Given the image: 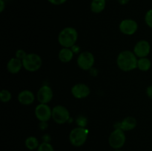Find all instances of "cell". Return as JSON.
Listing matches in <instances>:
<instances>
[{
  "mask_svg": "<svg viewBox=\"0 0 152 151\" xmlns=\"http://www.w3.org/2000/svg\"><path fill=\"white\" fill-rule=\"evenodd\" d=\"M4 7H5V4H4V0H0V12H3Z\"/></svg>",
  "mask_w": 152,
  "mask_h": 151,
  "instance_id": "cell-27",
  "label": "cell"
},
{
  "mask_svg": "<svg viewBox=\"0 0 152 151\" xmlns=\"http://www.w3.org/2000/svg\"><path fill=\"white\" fill-rule=\"evenodd\" d=\"M27 55H28V53H27L25 50H22V49H19V50H17L16 51V53H15V57L22 60V59L27 56Z\"/></svg>",
  "mask_w": 152,
  "mask_h": 151,
  "instance_id": "cell-23",
  "label": "cell"
},
{
  "mask_svg": "<svg viewBox=\"0 0 152 151\" xmlns=\"http://www.w3.org/2000/svg\"><path fill=\"white\" fill-rule=\"evenodd\" d=\"M18 101L23 105H30L35 101V95L32 91L24 90L18 94Z\"/></svg>",
  "mask_w": 152,
  "mask_h": 151,
  "instance_id": "cell-13",
  "label": "cell"
},
{
  "mask_svg": "<svg viewBox=\"0 0 152 151\" xmlns=\"http://www.w3.org/2000/svg\"><path fill=\"white\" fill-rule=\"evenodd\" d=\"M78 39V32L72 27L63 28L58 36V42L62 47L71 48L77 43Z\"/></svg>",
  "mask_w": 152,
  "mask_h": 151,
  "instance_id": "cell-2",
  "label": "cell"
},
{
  "mask_svg": "<svg viewBox=\"0 0 152 151\" xmlns=\"http://www.w3.org/2000/svg\"><path fill=\"white\" fill-rule=\"evenodd\" d=\"M35 115L41 122H47L52 118V109L48 104H41L35 108Z\"/></svg>",
  "mask_w": 152,
  "mask_h": 151,
  "instance_id": "cell-8",
  "label": "cell"
},
{
  "mask_svg": "<svg viewBox=\"0 0 152 151\" xmlns=\"http://www.w3.org/2000/svg\"><path fill=\"white\" fill-rule=\"evenodd\" d=\"M125 131L120 128L115 129L111 133L108 139L110 146L115 150H120L124 146L126 141Z\"/></svg>",
  "mask_w": 152,
  "mask_h": 151,
  "instance_id": "cell-5",
  "label": "cell"
},
{
  "mask_svg": "<svg viewBox=\"0 0 152 151\" xmlns=\"http://www.w3.org/2000/svg\"><path fill=\"white\" fill-rule=\"evenodd\" d=\"M12 99V94L9 90H1L0 92V100L4 103H7V102H10Z\"/></svg>",
  "mask_w": 152,
  "mask_h": 151,
  "instance_id": "cell-20",
  "label": "cell"
},
{
  "mask_svg": "<svg viewBox=\"0 0 152 151\" xmlns=\"http://www.w3.org/2000/svg\"><path fill=\"white\" fill-rule=\"evenodd\" d=\"M53 97V92L48 85H42L37 94V98L41 104H48Z\"/></svg>",
  "mask_w": 152,
  "mask_h": 151,
  "instance_id": "cell-12",
  "label": "cell"
},
{
  "mask_svg": "<svg viewBox=\"0 0 152 151\" xmlns=\"http://www.w3.org/2000/svg\"><path fill=\"white\" fill-rule=\"evenodd\" d=\"M50 4H54V5H60L64 4L67 0H48Z\"/></svg>",
  "mask_w": 152,
  "mask_h": 151,
  "instance_id": "cell-24",
  "label": "cell"
},
{
  "mask_svg": "<svg viewBox=\"0 0 152 151\" xmlns=\"http://www.w3.org/2000/svg\"><path fill=\"white\" fill-rule=\"evenodd\" d=\"M146 94L148 97L152 100V85L148 86L146 88Z\"/></svg>",
  "mask_w": 152,
  "mask_h": 151,
  "instance_id": "cell-25",
  "label": "cell"
},
{
  "mask_svg": "<svg viewBox=\"0 0 152 151\" xmlns=\"http://www.w3.org/2000/svg\"><path fill=\"white\" fill-rule=\"evenodd\" d=\"M89 130L84 127H77L73 129L69 134V141L74 147H81L88 139Z\"/></svg>",
  "mask_w": 152,
  "mask_h": 151,
  "instance_id": "cell-3",
  "label": "cell"
},
{
  "mask_svg": "<svg viewBox=\"0 0 152 151\" xmlns=\"http://www.w3.org/2000/svg\"><path fill=\"white\" fill-rule=\"evenodd\" d=\"M52 118L58 124H64L70 119V113L63 105H56L52 109Z\"/></svg>",
  "mask_w": 152,
  "mask_h": 151,
  "instance_id": "cell-6",
  "label": "cell"
},
{
  "mask_svg": "<svg viewBox=\"0 0 152 151\" xmlns=\"http://www.w3.org/2000/svg\"><path fill=\"white\" fill-rule=\"evenodd\" d=\"M137 121L134 117L127 116L121 122H119L118 128L121 129L123 131H130L137 127Z\"/></svg>",
  "mask_w": 152,
  "mask_h": 151,
  "instance_id": "cell-15",
  "label": "cell"
},
{
  "mask_svg": "<svg viewBox=\"0 0 152 151\" xmlns=\"http://www.w3.org/2000/svg\"><path fill=\"white\" fill-rule=\"evenodd\" d=\"M91 90L88 86L83 83L76 84L71 87V94L77 99H85L90 95Z\"/></svg>",
  "mask_w": 152,
  "mask_h": 151,
  "instance_id": "cell-11",
  "label": "cell"
},
{
  "mask_svg": "<svg viewBox=\"0 0 152 151\" xmlns=\"http://www.w3.org/2000/svg\"><path fill=\"white\" fill-rule=\"evenodd\" d=\"M117 1H118V2L120 3V4H123V5H124V4H128L130 0H117Z\"/></svg>",
  "mask_w": 152,
  "mask_h": 151,
  "instance_id": "cell-28",
  "label": "cell"
},
{
  "mask_svg": "<svg viewBox=\"0 0 152 151\" xmlns=\"http://www.w3.org/2000/svg\"><path fill=\"white\" fill-rule=\"evenodd\" d=\"M151 62L149 59L147 57L139 58L137 61V68L141 71H148L151 68Z\"/></svg>",
  "mask_w": 152,
  "mask_h": 151,
  "instance_id": "cell-18",
  "label": "cell"
},
{
  "mask_svg": "<svg viewBox=\"0 0 152 151\" xmlns=\"http://www.w3.org/2000/svg\"><path fill=\"white\" fill-rule=\"evenodd\" d=\"M71 49H72L74 53H78L79 52H80V47H79L77 45H76V44L74 46H73V47H71Z\"/></svg>",
  "mask_w": 152,
  "mask_h": 151,
  "instance_id": "cell-26",
  "label": "cell"
},
{
  "mask_svg": "<svg viewBox=\"0 0 152 151\" xmlns=\"http://www.w3.org/2000/svg\"><path fill=\"white\" fill-rule=\"evenodd\" d=\"M145 24L148 25L149 28H152V9H150L147 11L145 16Z\"/></svg>",
  "mask_w": 152,
  "mask_h": 151,
  "instance_id": "cell-22",
  "label": "cell"
},
{
  "mask_svg": "<svg viewBox=\"0 0 152 151\" xmlns=\"http://www.w3.org/2000/svg\"><path fill=\"white\" fill-rule=\"evenodd\" d=\"M151 51V45L146 40H140L134 47V53L137 58L147 57Z\"/></svg>",
  "mask_w": 152,
  "mask_h": 151,
  "instance_id": "cell-10",
  "label": "cell"
},
{
  "mask_svg": "<svg viewBox=\"0 0 152 151\" xmlns=\"http://www.w3.org/2000/svg\"><path fill=\"white\" fill-rule=\"evenodd\" d=\"M37 151H54L53 147L49 142H44L39 146Z\"/></svg>",
  "mask_w": 152,
  "mask_h": 151,
  "instance_id": "cell-21",
  "label": "cell"
},
{
  "mask_svg": "<svg viewBox=\"0 0 152 151\" xmlns=\"http://www.w3.org/2000/svg\"><path fill=\"white\" fill-rule=\"evenodd\" d=\"M25 146L30 150H34L36 149H38L40 144L39 143L38 139L34 136H29L26 139L25 142Z\"/></svg>",
  "mask_w": 152,
  "mask_h": 151,
  "instance_id": "cell-19",
  "label": "cell"
},
{
  "mask_svg": "<svg viewBox=\"0 0 152 151\" xmlns=\"http://www.w3.org/2000/svg\"><path fill=\"white\" fill-rule=\"evenodd\" d=\"M77 62L80 69L83 70H89L94 65V56L89 51H83L79 54Z\"/></svg>",
  "mask_w": 152,
  "mask_h": 151,
  "instance_id": "cell-7",
  "label": "cell"
},
{
  "mask_svg": "<svg viewBox=\"0 0 152 151\" xmlns=\"http://www.w3.org/2000/svg\"><path fill=\"white\" fill-rule=\"evenodd\" d=\"M138 59L134 53L131 50L120 52L117 58V65L121 70L129 72L137 68Z\"/></svg>",
  "mask_w": 152,
  "mask_h": 151,
  "instance_id": "cell-1",
  "label": "cell"
},
{
  "mask_svg": "<svg viewBox=\"0 0 152 151\" xmlns=\"http://www.w3.org/2000/svg\"><path fill=\"white\" fill-rule=\"evenodd\" d=\"M106 4L105 0H92L91 3V10L94 13H99L104 10Z\"/></svg>",
  "mask_w": 152,
  "mask_h": 151,
  "instance_id": "cell-17",
  "label": "cell"
},
{
  "mask_svg": "<svg viewBox=\"0 0 152 151\" xmlns=\"http://www.w3.org/2000/svg\"><path fill=\"white\" fill-rule=\"evenodd\" d=\"M74 52L72 49L68 48V47H62L59 52L58 54V58L59 60L63 63H68L71 62L74 57Z\"/></svg>",
  "mask_w": 152,
  "mask_h": 151,
  "instance_id": "cell-16",
  "label": "cell"
},
{
  "mask_svg": "<svg viewBox=\"0 0 152 151\" xmlns=\"http://www.w3.org/2000/svg\"><path fill=\"white\" fill-rule=\"evenodd\" d=\"M24 69L28 72H36L41 68L42 65V59L39 55L37 53H28L22 59Z\"/></svg>",
  "mask_w": 152,
  "mask_h": 151,
  "instance_id": "cell-4",
  "label": "cell"
},
{
  "mask_svg": "<svg viewBox=\"0 0 152 151\" xmlns=\"http://www.w3.org/2000/svg\"><path fill=\"white\" fill-rule=\"evenodd\" d=\"M114 151H122V150H115Z\"/></svg>",
  "mask_w": 152,
  "mask_h": 151,
  "instance_id": "cell-29",
  "label": "cell"
},
{
  "mask_svg": "<svg viewBox=\"0 0 152 151\" xmlns=\"http://www.w3.org/2000/svg\"><path fill=\"white\" fill-rule=\"evenodd\" d=\"M23 68L22 60L18 59L16 57H13L10 59L7 64V70L9 73L12 74H16L22 70Z\"/></svg>",
  "mask_w": 152,
  "mask_h": 151,
  "instance_id": "cell-14",
  "label": "cell"
},
{
  "mask_svg": "<svg viewBox=\"0 0 152 151\" xmlns=\"http://www.w3.org/2000/svg\"><path fill=\"white\" fill-rule=\"evenodd\" d=\"M119 29L122 33L127 36H132L137 32L138 25L134 19H126L121 21L119 25Z\"/></svg>",
  "mask_w": 152,
  "mask_h": 151,
  "instance_id": "cell-9",
  "label": "cell"
}]
</instances>
